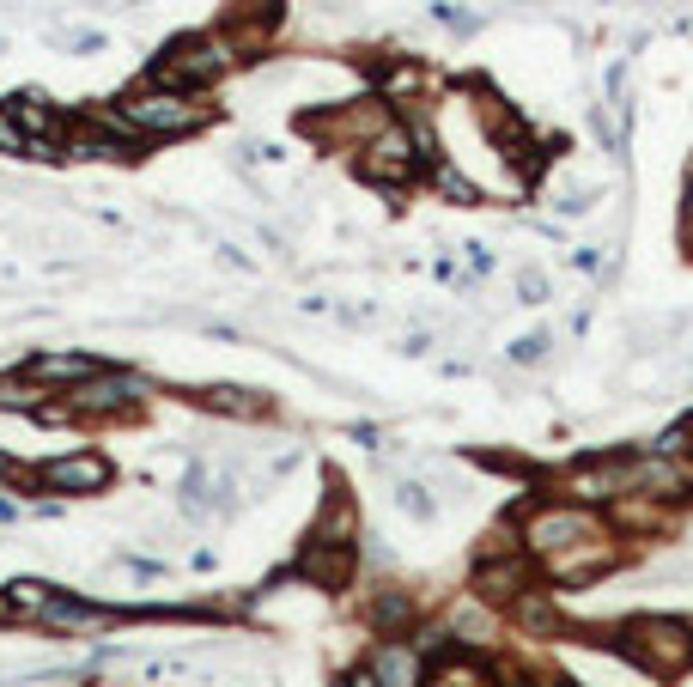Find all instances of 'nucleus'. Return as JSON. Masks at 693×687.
Returning <instances> with one entry per match:
<instances>
[{"instance_id": "obj_1", "label": "nucleus", "mask_w": 693, "mask_h": 687, "mask_svg": "<svg viewBox=\"0 0 693 687\" xmlns=\"http://www.w3.org/2000/svg\"><path fill=\"white\" fill-rule=\"evenodd\" d=\"M116 116L146 140V146H165V140H195L201 128L219 122V104H207L201 92H171V86H134L122 98H110Z\"/></svg>"}, {"instance_id": "obj_2", "label": "nucleus", "mask_w": 693, "mask_h": 687, "mask_svg": "<svg viewBox=\"0 0 693 687\" xmlns=\"http://www.w3.org/2000/svg\"><path fill=\"white\" fill-rule=\"evenodd\" d=\"M238 43H231L225 31H177L159 55H152L146 67V86H171V92H213L231 67H238Z\"/></svg>"}, {"instance_id": "obj_3", "label": "nucleus", "mask_w": 693, "mask_h": 687, "mask_svg": "<svg viewBox=\"0 0 693 687\" xmlns=\"http://www.w3.org/2000/svg\"><path fill=\"white\" fill-rule=\"evenodd\" d=\"M614 645L645 681H675L693 669V627L681 615H627L614 627Z\"/></svg>"}, {"instance_id": "obj_4", "label": "nucleus", "mask_w": 693, "mask_h": 687, "mask_svg": "<svg viewBox=\"0 0 693 687\" xmlns=\"http://www.w3.org/2000/svg\"><path fill=\"white\" fill-rule=\"evenodd\" d=\"M13 487L31 499V493H49V499H104L116 487V463L98 450V444H73V450H55L43 463H19Z\"/></svg>"}, {"instance_id": "obj_5", "label": "nucleus", "mask_w": 693, "mask_h": 687, "mask_svg": "<svg viewBox=\"0 0 693 687\" xmlns=\"http://www.w3.org/2000/svg\"><path fill=\"white\" fill-rule=\"evenodd\" d=\"M596 536H608V517L590 511V505H572V499H535L517 517V542L535 566H548V560H560V554H572Z\"/></svg>"}, {"instance_id": "obj_6", "label": "nucleus", "mask_w": 693, "mask_h": 687, "mask_svg": "<svg viewBox=\"0 0 693 687\" xmlns=\"http://www.w3.org/2000/svg\"><path fill=\"white\" fill-rule=\"evenodd\" d=\"M152 396H159V384H152L146 371H134V365H104L80 390H67L80 426H128V420H140L152 408Z\"/></svg>"}, {"instance_id": "obj_7", "label": "nucleus", "mask_w": 693, "mask_h": 687, "mask_svg": "<svg viewBox=\"0 0 693 687\" xmlns=\"http://www.w3.org/2000/svg\"><path fill=\"white\" fill-rule=\"evenodd\" d=\"M390 122H396V104H383L377 92H359V98H341V104H323V110L298 116V128L311 134L323 152H347V159H359Z\"/></svg>"}, {"instance_id": "obj_8", "label": "nucleus", "mask_w": 693, "mask_h": 687, "mask_svg": "<svg viewBox=\"0 0 693 687\" xmlns=\"http://www.w3.org/2000/svg\"><path fill=\"white\" fill-rule=\"evenodd\" d=\"M542 487H554L548 499H572V505H590V511H608L614 499L633 493V444L627 450H584L560 475H548Z\"/></svg>"}, {"instance_id": "obj_9", "label": "nucleus", "mask_w": 693, "mask_h": 687, "mask_svg": "<svg viewBox=\"0 0 693 687\" xmlns=\"http://www.w3.org/2000/svg\"><path fill=\"white\" fill-rule=\"evenodd\" d=\"M353 171H359V183L365 189H383V195H408L414 183H426V171H432V159L420 152V140H414V128L396 116L390 128H383L359 159H353Z\"/></svg>"}, {"instance_id": "obj_10", "label": "nucleus", "mask_w": 693, "mask_h": 687, "mask_svg": "<svg viewBox=\"0 0 693 687\" xmlns=\"http://www.w3.org/2000/svg\"><path fill=\"white\" fill-rule=\"evenodd\" d=\"M61 159H86V165H140L146 140L116 116V104H92L80 116H67V140Z\"/></svg>"}, {"instance_id": "obj_11", "label": "nucleus", "mask_w": 693, "mask_h": 687, "mask_svg": "<svg viewBox=\"0 0 693 687\" xmlns=\"http://www.w3.org/2000/svg\"><path fill=\"white\" fill-rule=\"evenodd\" d=\"M31 627L55 633V639H104L110 627H122V602H98L86 590H55Z\"/></svg>"}, {"instance_id": "obj_12", "label": "nucleus", "mask_w": 693, "mask_h": 687, "mask_svg": "<svg viewBox=\"0 0 693 687\" xmlns=\"http://www.w3.org/2000/svg\"><path fill=\"white\" fill-rule=\"evenodd\" d=\"M627 548H633V542H621V536L608 529V536H596V542H584V548L548 560V566H542V584L560 590V596H566V590H596L608 572H621V566H627Z\"/></svg>"}, {"instance_id": "obj_13", "label": "nucleus", "mask_w": 693, "mask_h": 687, "mask_svg": "<svg viewBox=\"0 0 693 687\" xmlns=\"http://www.w3.org/2000/svg\"><path fill=\"white\" fill-rule=\"evenodd\" d=\"M280 572H286V584H304V590L341 596V590H353V578H359V548L311 542V536H304V542H298V554H292Z\"/></svg>"}, {"instance_id": "obj_14", "label": "nucleus", "mask_w": 693, "mask_h": 687, "mask_svg": "<svg viewBox=\"0 0 693 687\" xmlns=\"http://www.w3.org/2000/svg\"><path fill=\"white\" fill-rule=\"evenodd\" d=\"M535 584H542V566H535L523 548L517 554H487V560H475V572H469V590L487 602V608H505L517 602V596H529Z\"/></svg>"}, {"instance_id": "obj_15", "label": "nucleus", "mask_w": 693, "mask_h": 687, "mask_svg": "<svg viewBox=\"0 0 693 687\" xmlns=\"http://www.w3.org/2000/svg\"><path fill=\"white\" fill-rule=\"evenodd\" d=\"M633 493H639V499H657V505H675V511H693V463L651 456V450L633 444Z\"/></svg>"}, {"instance_id": "obj_16", "label": "nucleus", "mask_w": 693, "mask_h": 687, "mask_svg": "<svg viewBox=\"0 0 693 687\" xmlns=\"http://www.w3.org/2000/svg\"><path fill=\"white\" fill-rule=\"evenodd\" d=\"M359 621L371 627V639H414L420 633V590L408 584H377L359 602Z\"/></svg>"}, {"instance_id": "obj_17", "label": "nucleus", "mask_w": 693, "mask_h": 687, "mask_svg": "<svg viewBox=\"0 0 693 687\" xmlns=\"http://www.w3.org/2000/svg\"><path fill=\"white\" fill-rule=\"evenodd\" d=\"M19 371L31 377L37 390L67 396V390H80L86 377H98V371H104V359H98V353H86V347H49V353H31Z\"/></svg>"}, {"instance_id": "obj_18", "label": "nucleus", "mask_w": 693, "mask_h": 687, "mask_svg": "<svg viewBox=\"0 0 693 687\" xmlns=\"http://www.w3.org/2000/svg\"><path fill=\"white\" fill-rule=\"evenodd\" d=\"M280 25H286V0H231L219 31L238 43V55L250 61V55H262L280 37Z\"/></svg>"}, {"instance_id": "obj_19", "label": "nucleus", "mask_w": 693, "mask_h": 687, "mask_svg": "<svg viewBox=\"0 0 693 687\" xmlns=\"http://www.w3.org/2000/svg\"><path fill=\"white\" fill-rule=\"evenodd\" d=\"M602 517H608V529H614L621 542H663V536H675V529H681V511H675V505H657V499H639V493L614 499Z\"/></svg>"}, {"instance_id": "obj_20", "label": "nucleus", "mask_w": 693, "mask_h": 687, "mask_svg": "<svg viewBox=\"0 0 693 687\" xmlns=\"http://www.w3.org/2000/svg\"><path fill=\"white\" fill-rule=\"evenodd\" d=\"M420 687H511V681H505V663H493L487 651L450 645V651H438V657L426 663V681H420Z\"/></svg>"}, {"instance_id": "obj_21", "label": "nucleus", "mask_w": 693, "mask_h": 687, "mask_svg": "<svg viewBox=\"0 0 693 687\" xmlns=\"http://www.w3.org/2000/svg\"><path fill=\"white\" fill-rule=\"evenodd\" d=\"M444 633H450L462 651H493V645L505 639V615H499V608H487V602L469 590V596H456V602L444 608Z\"/></svg>"}, {"instance_id": "obj_22", "label": "nucleus", "mask_w": 693, "mask_h": 687, "mask_svg": "<svg viewBox=\"0 0 693 687\" xmlns=\"http://www.w3.org/2000/svg\"><path fill=\"white\" fill-rule=\"evenodd\" d=\"M189 402H195L201 414L244 420V426H256V420L274 414V396H268V390H250V384H201V390H189Z\"/></svg>"}, {"instance_id": "obj_23", "label": "nucleus", "mask_w": 693, "mask_h": 687, "mask_svg": "<svg viewBox=\"0 0 693 687\" xmlns=\"http://www.w3.org/2000/svg\"><path fill=\"white\" fill-rule=\"evenodd\" d=\"M311 542H341V548H359L365 542V523H359V499L335 481L329 493H323V505H317V523L304 529Z\"/></svg>"}, {"instance_id": "obj_24", "label": "nucleus", "mask_w": 693, "mask_h": 687, "mask_svg": "<svg viewBox=\"0 0 693 687\" xmlns=\"http://www.w3.org/2000/svg\"><path fill=\"white\" fill-rule=\"evenodd\" d=\"M365 663H371L377 687H420L426 681V657H420L414 639H371Z\"/></svg>"}, {"instance_id": "obj_25", "label": "nucleus", "mask_w": 693, "mask_h": 687, "mask_svg": "<svg viewBox=\"0 0 693 687\" xmlns=\"http://www.w3.org/2000/svg\"><path fill=\"white\" fill-rule=\"evenodd\" d=\"M426 189H432L438 201H450V207H481V201H487L481 177H469V171L450 165V159H438V165L426 171Z\"/></svg>"}, {"instance_id": "obj_26", "label": "nucleus", "mask_w": 693, "mask_h": 687, "mask_svg": "<svg viewBox=\"0 0 693 687\" xmlns=\"http://www.w3.org/2000/svg\"><path fill=\"white\" fill-rule=\"evenodd\" d=\"M0 590H7V602H13V621L31 627V621L43 615V602H49L61 584H49V578H13V584H0Z\"/></svg>"}, {"instance_id": "obj_27", "label": "nucleus", "mask_w": 693, "mask_h": 687, "mask_svg": "<svg viewBox=\"0 0 693 687\" xmlns=\"http://www.w3.org/2000/svg\"><path fill=\"white\" fill-rule=\"evenodd\" d=\"M639 450H651V456H675V463H693V414L669 420V426H663V432H651Z\"/></svg>"}, {"instance_id": "obj_28", "label": "nucleus", "mask_w": 693, "mask_h": 687, "mask_svg": "<svg viewBox=\"0 0 693 687\" xmlns=\"http://www.w3.org/2000/svg\"><path fill=\"white\" fill-rule=\"evenodd\" d=\"M396 511L414 517V523H432V517H438V499H432L426 481H396Z\"/></svg>"}, {"instance_id": "obj_29", "label": "nucleus", "mask_w": 693, "mask_h": 687, "mask_svg": "<svg viewBox=\"0 0 693 687\" xmlns=\"http://www.w3.org/2000/svg\"><path fill=\"white\" fill-rule=\"evenodd\" d=\"M548 353H554V335H548V329H529V335H517V341L505 347V359L523 365V371H529V365H542Z\"/></svg>"}, {"instance_id": "obj_30", "label": "nucleus", "mask_w": 693, "mask_h": 687, "mask_svg": "<svg viewBox=\"0 0 693 687\" xmlns=\"http://www.w3.org/2000/svg\"><path fill=\"white\" fill-rule=\"evenodd\" d=\"M548 298H554V280H548V268L523 262V268H517V304H529V311H535V304H548Z\"/></svg>"}, {"instance_id": "obj_31", "label": "nucleus", "mask_w": 693, "mask_h": 687, "mask_svg": "<svg viewBox=\"0 0 693 687\" xmlns=\"http://www.w3.org/2000/svg\"><path fill=\"white\" fill-rule=\"evenodd\" d=\"M0 159H31V140H25V128H19L7 98H0Z\"/></svg>"}, {"instance_id": "obj_32", "label": "nucleus", "mask_w": 693, "mask_h": 687, "mask_svg": "<svg viewBox=\"0 0 693 687\" xmlns=\"http://www.w3.org/2000/svg\"><path fill=\"white\" fill-rule=\"evenodd\" d=\"M675 238H681V250L693 256V171H687V183H681V219H675Z\"/></svg>"}, {"instance_id": "obj_33", "label": "nucleus", "mask_w": 693, "mask_h": 687, "mask_svg": "<svg viewBox=\"0 0 693 687\" xmlns=\"http://www.w3.org/2000/svg\"><path fill=\"white\" fill-rule=\"evenodd\" d=\"M61 49H67V55H98V49H104V31H67Z\"/></svg>"}, {"instance_id": "obj_34", "label": "nucleus", "mask_w": 693, "mask_h": 687, "mask_svg": "<svg viewBox=\"0 0 693 687\" xmlns=\"http://www.w3.org/2000/svg\"><path fill=\"white\" fill-rule=\"evenodd\" d=\"M572 268H578V274H608V268H602V244H578V250H572Z\"/></svg>"}, {"instance_id": "obj_35", "label": "nucleus", "mask_w": 693, "mask_h": 687, "mask_svg": "<svg viewBox=\"0 0 693 687\" xmlns=\"http://www.w3.org/2000/svg\"><path fill=\"white\" fill-rule=\"evenodd\" d=\"M347 438H353V444H365V450H377V444H383V432H377V426H365V420H353V426H347Z\"/></svg>"}, {"instance_id": "obj_36", "label": "nucleus", "mask_w": 693, "mask_h": 687, "mask_svg": "<svg viewBox=\"0 0 693 687\" xmlns=\"http://www.w3.org/2000/svg\"><path fill=\"white\" fill-rule=\"evenodd\" d=\"M335 687H377V675H371V663H353V669H347Z\"/></svg>"}, {"instance_id": "obj_37", "label": "nucleus", "mask_w": 693, "mask_h": 687, "mask_svg": "<svg viewBox=\"0 0 693 687\" xmlns=\"http://www.w3.org/2000/svg\"><path fill=\"white\" fill-rule=\"evenodd\" d=\"M13 475H19V456H13V450H0V487H13Z\"/></svg>"}, {"instance_id": "obj_38", "label": "nucleus", "mask_w": 693, "mask_h": 687, "mask_svg": "<svg viewBox=\"0 0 693 687\" xmlns=\"http://www.w3.org/2000/svg\"><path fill=\"white\" fill-rule=\"evenodd\" d=\"M189 566H195V572H213V566H219V554H213V548H195V554H189Z\"/></svg>"}, {"instance_id": "obj_39", "label": "nucleus", "mask_w": 693, "mask_h": 687, "mask_svg": "<svg viewBox=\"0 0 693 687\" xmlns=\"http://www.w3.org/2000/svg\"><path fill=\"white\" fill-rule=\"evenodd\" d=\"M0 523H19V505H13V499H0Z\"/></svg>"}]
</instances>
